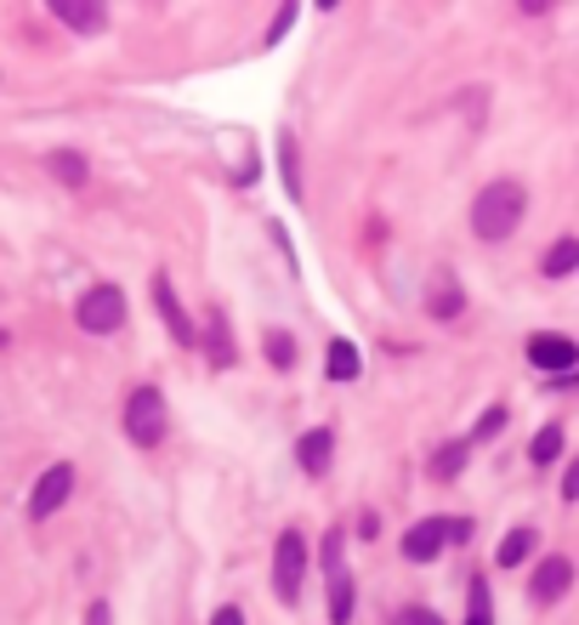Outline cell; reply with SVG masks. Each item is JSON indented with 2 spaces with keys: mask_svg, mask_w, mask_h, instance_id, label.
<instances>
[{
  "mask_svg": "<svg viewBox=\"0 0 579 625\" xmlns=\"http://www.w3.org/2000/svg\"><path fill=\"white\" fill-rule=\"evenodd\" d=\"M522 211H528V188L517 177H495L471 200V233L489 239V245H500V239H511L522 228Z\"/></svg>",
  "mask_w": 579,
  "mask_h": 625,
  "instance_id": "cell-1",
  "label": "cell"
},
{
  "mask_svg": "<svg viewBox=\"0 0 579 625\" xmlns=\"http://www.w3.org/2000/svg\"><path fill=\"white\" fill-rule=\"evenodd\" d=\"M120 426H125V438H131L136 450H154V444L165 438V426H171V410H165L160 387H136V393L125 399V410H120Z\"/></svg>",
  "mask_w": 579,
  "mask_h": 625,
  "instance_id": "cell-2",
  "label": "cell"
},
{
  "mask_svg": "<svg viewBox=\"0 0 579 625\" xmlns=\"http://www.w3.org/2000/svg\"><path fill=\"white\" fill-rule=\"evenodd\" d=\"M471 535V523L466 517H420L409 535H404V557L409 563H438L449 546H460Z\"/></svg>",
  "mask_w": 579,
  "mask_h": 625,
  "instance_id": "cell-3",
  "label": "cell"
},
{
  "mask_svg": "<svg viewBox=\"0 0 579 625\" xmlns=\"http://www.w3.org/2000/svg\"><path fill=\"white\" fill-rule=\"evenodd\" d=\"M347 535L342 528H329L324 535V574H329V625H353V603H358V586L347 574V557H342Z\"/></svg>",
  "mask_w": 579,
  "mask_h": 625,
  "instance_id": "cell-4",
  "label": "cell"
},
{
  "mask_svg": "<svg viewBox=\"0 0 579 625\" xmlns=\"http://www.w3.org/2000/svg\"><path fill=\"white\" fill-rule=\"evenodd\" d=\"M74 324L85 335H114L125 324V291L120 284H91V291L74 302Z\"/></svg>",
  "mask_w": 579,
  "mask_h": 625,
  "instance_id": "cell-5",
  "label": "cell"
},
{
  "mask_svg": "<svg viewBox=\"0 0 579 625\" xmlns=\"http://www.w3.org/2000/svg\"><path fill=\"white\" fill-rule=\"evenodd\" d=\"M302 581H307V541H302V528H284L278 546H273V592H278V603H296Z\"/></svg>",
  "mask_w": 579,
  "mask_h": 625,
  "instance_id": "cell-6",
  "label": "cell"
},
{
  "mask_svg": "<svg viewBox=\"0 0 579 625\" xmlns=\"http://www.w3.org/2000/svg\"><path fill=\"white\" fill-rule=\"evenodd\" d=\"M74 495V466L69 461H58V466H45L40 477H34V490H29V517L34 523H45L52 512H63V501Z\"/></svg>",
  "mask_w": 579,
  "mask_h": 625,
  "instance_id": "cell-7",
  "label": "cell"
},
{
  "mask_svg": "<svg viewBox=\"0 0 579 625\" xmlns=\"http://www.w3.org/2000/svg\"><path fill=\"white\" fill-rule=\"evenodd\" d=\"M528 364H535V370H551V375L562 381V375H573V364H579V347L568 342V335H551V330H540V335H528Z\"/></svg>",
  "mask_w": 579,
  "mask_h": 625,
  "instance_id": "cell-8",
  "label": "cell"
},
{
  "mask_svg": "<svg viewBox=\"0 0 579 625\" xmlns=\"http://www.w3.org/2000/svg\"><path fill=\"white\" fill-rule=\"evenodd\" d=\"M568 586H573V563L568 557H540L535 581H528V597H535L540 608H551V603H562Z\"/></svg>",
  "mask_w": 579,
  "mask_h": 625,
  "instance_id": "cell-9",
  "label": "cell"
},
{
  "mask_svg": "<svg viewBox=\"0 0 579 625\" xmlns=\"http://www.w3.org/2000/svg\"><path fill=\"white\" fill-rule=\"evenodd\" d=\"M154 308H160V319H165V330H171V342H176V347H193V319L182 313V302H176V291H171L165 273H154Z\"/></svg>",
  "mask_w": 579,
  "mask_h": 625,
  "instance_id": "cell-10",
  "label": "cell"
},
{
  "mask_svg": "<svg viewBox=\"0 0 579 625\" xmlns=\"http://www.w3.org/2000/svg\"><path fill=\"white\" fill-rule=\"evenodd\" d=\"M329 455H335V432L329 426H313V432H302V438H296V466L307 477H324L329 472Z\"/></svg>",
  "mask_w": 579,
  "mask_h": 625,
  "instance_id": "cell-11",
  "label": "cell"
},
{
  "mask_svg": "<svg viewBox=\"0 0 579 625\" xmlns=\"http://www.w3.org/2000/svg\"><path fill=\"white\" fill-rule=\"evenodd\" d=\"M205 353H211V364H216V370H233V364H238L233 324H227V313H222V308H211V313H205Z\"/></svg>",
  "mask_w": 579,
  "mask_h": 625,
  "instance_id": "cell-12",
  "label": "cell"
},
{
  "mask_svg": "<svg viewBox=\"0 0 579 625\" xmlns=\"http://www.w3.org/2000/svg\"><path fill=\"white\" fill-rule=\"evenodd\" d=\"M52 18L69 23L74 34H103V23H109V12L96 0H52Z\"/></svg>",
  "mask_w": 579,
  "mask_h": 625,
  "instance_id": "cell-13",
  "label": "cell"
},
{
  "mask_svg": "<svg viewBox=\"0 0 579 625\" xmlns=\"http://www.w3.org/2000/svg\"><path fill=\"white\" fill-rule=\"evenodd\" d=\"M426 313L431 319H460L466 313V291H460V279L444 268L438 279H431V291H426Z\"/></svg>",
  "mask_w": 579,
  "mask_h": 625,
  "instance_id": "cell-14",
  "label": "cell"
},
{
  "mask_svg": "<svg viewBox=\"0 0 579 625\" xmlns=\"http://www.w3.org/2000/svg\"><path fill=\"white\" fill-rule=\"evenodd\" d=\"M45 171H52L63 188H85V177H91L85 154H74V149H52V154H45Z\"/></svg>",
  "mask_w": 579,
  "mask_h": 625,
  "instance_id": "cell-15",
  "label": "cell"
},
{
  "mask_svg": "<svg viewBox=\"0 0 579 625\" xmlns=\"http://www.w3.org/2000/svg\"><path fill=\"white\" fill-rule=\"evenodd\" d=\"M466 625H495V597H489V574H471V586H466Z\"/></svg>",
  "mask_w": 579,
  "mask_h": 625,
  "instance_id": "cell-16",
  "label": "cell"
},
{
  "mask_svg": "<svg viewBox=\"0 0 579 625\" xmlns=\"http://www.w3.org/2000/svg\"><path fill=\"white\" fill-rule=\"evenodd\" d=\"M540 273H546V279H568V273H579V239H573V233H568V239H557V245L546 251Z\"/></svg>",
  "mask_w": 579,
  "mask_h": 625,
  "instance_id": "cell-17",
  "label": "cell"
},
{
  "mask_svg": "<svg viewBox=\"0 0 579 625\" xmlns=\"http://www.w3.org/2000/svg\"><path fill=\"white\" fill-rule=\"evenodd\" d=\"M535 546H540L535 528H511V535L500 541V552H495V563L500 568H517V563H528V552H535Z\"/></svg>",
  "mask_w": 579,
  "mask_h": 625,
  "instance_id": "cell-18",
  "label": "cell"
},
{
  "mask_svg": "<svg viewBox=\"0 0 579 625\" xmlns=\"http://www.w3.org/2000/svg\"><path fill=\"white\" fill-rule=\"evenodd\" d=\"M329 381H358V370H364V353L353 347V342H329Z\"/></svg>",
  "mask_w": 579,
  "mask_h": 625,
  "instance_id": "cell-19",
  "label": "cell"
},
{
  "mask_svg": "<svg viewBox=\"0 0 579 625\" xmlns=\"http://www.w3.org/2000/svg\"><path fill=\"white\" fill-rule=\"evenodd\" d=\"M466 438H455V444H444L438 455H431V477H438V484H455V477L466 472Z\"/></svg>",
  "mask_w": 579,
  "mask_h": 625,
  "instance_id": "cell-20",
  "label": "cell"
},
{
  "mask_svg": "<svg viewBox=\"0 0 579 625\" xmlns=\"http://www.w3.org/2000/svg\"><path fill=\"white\" fill-rule=\"evenodd\" d=\"M528 461H535V466L562 461V426H557V421H551V426H540L535 438H528Z\"/></svg>",
  "mask_w": 579,
  "mask_h": 625,
  "instance_id": "cell-21",
  "label": "cell"
},
{
  "mask_svg": "<svg viewBox=\"0 0 579 625\" xmlns=\"http://www.w3.org/2000/svg\"><path fill=\"white\" fill-rule=\"evenodd\" d=\"M278 165H284V188H290V200H302V165H296V137H278Z\"/></svg>",
  "mask_w": 579,
  "mask_h": 625,
  "instance_id": "cell-22",
  "label": "cell"
},
{
  "mask_svg": "<svg viewBox=\"0 0 579 625\" xmlns=\"http://www.w3.org/2000/svg\"><path fill=\"white\" fill-rule=\"evenodd\" d=\"M500 432H506V404H489V410L477 415L471 438H477V444H489V438H500Z\"/></svg>",
  "mask_w": 579,
  "mask_h": 625,
  "instance_id": "cell-23",
  "label": "cell"
},
{
  "mask_svg": "<svg viewBox=\"0 0 579 625\" xmlns=\"http://www.w3.org/2000/svg\"><path fill=\"white\" fill-rule=\"evenodd\" d=\"M267 359H273V370H290L296 364V342L284 330H267Z\"/></svg>",
  "mask_w": 579,
  "mask_h": 625,
  "instance_id": "cell-24",
  "label": "cell"
},
{
  "mask_svg": "<svg viewBox=\"0 0 579 625\" xmlns=\"http://www.w3.org/2000/svg\"><path fill=\"white\" fill-rule=\"evenodd\" d=\"M393 625H444V614H438V608L409 603V608H398V614H393Z\"/></svg>",
  "mask_w": 579,
  "mask_h": 625,
  "instance_id": "cell-25",
  "label": "cell"
},
{
  "mask_svg": "<svg viewBox=\"0 0 579 625\" xmlns=\"http://www.w3.org/2000/svg\"><path fill=\"white\" fill-rule=\"evenodd\" d=\"M290 23H296V7H278V18L267 23V34H262V46H278V40L290 34Z\"/></svg>",
  "mask_w": 579,
  "mask_h": 625,
  "instance_id": "cell-26",
  "label": "cell"
},
{
  "mask_svg": "<svg viewBox=\"0 0 579 625\" xmlns=\"http://www.w3.org/2000/svg\"><path fill=\"white\" fill-rule=\"evenodd\" d=\"M85 625H114V608H109L103 597H96V603L85 608Z\"/></svg>",
  "mask_w": 579,
  "mask_h": 625,
  "instance_id": "cell-27",
  "label": "cell"
},
{
  "mask_svg": "<svg viewBox=\"0 0 579 625\" xmlns=\"http://www.w3.org/2000/svg\"><path fill=\"white\" fill-rule=\"evenodd\" d=\"M562 501H579V461L562 472Z\"/></svg>",
  "mask_w": 579,
  "mask_h": 625,
  "instance_id": "cell-28",
  "label": "cell"
},
{
  "mask_svg": "<svg viewBox=\"0 0 579 625\" xmlns=\"http://www.w3.org/2000/svg\"><path fill=\"white\" fill-rule=\"evenodd\" d=\"M211 625H245V614H238V608H233V603H222V608H216V614H211Z\"/></svg>",
  "mask_w": 579,
  "mask_h": 625,
  "instance_id": "cell-29",
  "label": "cell"
},
{
  "mask_svg": "<svg viewBox=\"0 0 579 625\" xmlns=\"http://www.w3.org/2000/svg\"><path fill=\"white\" fill-rule=\"evenodd\" d=\"M0 342H7V330H0Z\"/></svg>",
  "mask_w": 579,
  "mask_h": 625,
  "instance_id": "cell-30",
  "label": "cell"
}]
</instances>
